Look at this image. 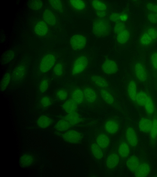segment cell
I'll list each match as a JSON object with an SVG mask.
<instances>
[{
    "mask_svg": "<svg viewBox=\"0 0 157 177\" xmlns=\"http://www.w3.org/2000/svg\"><path fill=\"white\" fill-rule=\"evenodd\" d=\"M53 71L54 74L58 77L62 76L64 72V66L61 63H58L54 67Z\"/></svg>",
    "mask_w": 157,
    "mask_h": 177,
    "instance_id": "38",
    "label": "cell"
},
{
    "mask_svg": "<svg viewBox=\"0 0 157 177\" xmlns=\"http://www.w3.org/2000/svg\"><path fill=\"white\" fill-rule=\"evenodd\" d=\"M84 100L89 103H94L98 99V95L96 91L92 88L87 87L83 90Z\"/></svg>",
    "mask_w": 157,
    "mask_h": 177,
    "instance_id": "12",
    "label": "cell"
},
{
    "mask_svg": "<svg viewBox=\"0 0 157 177\" xmlns=\"http://www.w3.org/2000/svg\"><path fill=\"white\" fill-rule=\"evenodd\" d=\"M152 121V126L150 133V136L151 140H155L157 138V117H154Z\"/></svg>",
    "mask_w": 157,
    "mask_h": 177,
    "instance_id": "36",
    "label": "cell"
},
{
    "mask_svg": "<svg viewBox=\"0 0 157 177\" xmlns=\"http://www.w3.org/2000/svg\"><path fill=\"white\" fill-rule=\"evenodd\" d=\"M96 14L99 18H104L106 15L105 11L96 12Z\"/></svg>",
    "mask_w": 157,
    "mask_h": 177,
    "instance_id": "50",
    "label": "cell"
},
{
    "mask_svg": "<svg viewBox=\"0 0 157 177\" xmlns=\"http://www.w3.org/2000/svg\"><path fill=\"white\" fill-rule=\"evenodd\" d=\"M71 126L76 125L82 121V118L79 114L76 112L67 113L63 118Z\"/></svg>",
    "mask_w": 157,
    "mask_h": 177,
    "instance_id": "22",
    "label": "cell"
},
{
    "mask_svg": "<svg viewBox=\"0 0 157 177\" xmlns=\"http://www.w3.org/2000/svg\"><path fill=\"white\" fill-rule=\"evenodd\" d=\"M100 93L102 99L107 104L112 105L114 103L115 100L113 96L106 88L101 89Z\"/></svg>",
    "mask_w": 157,
    "mask_h": 177,
    "instance_id": "28",
    "label": "cell"
},
{
    "mask_svg": "<svg viewBox=\"0 0 157 177\" xmlns=\"http://www.w3.org/2000/svg\"><path fill=\"white\" fill-rule=\"evenodd\" d=\"M52 123V119L48 116L42 115L39 117L37 121V126L41 128H45L51 125Z\"/></svg>",
    "mask_w": 157,
    "mask_h": 177,
    "instance_id": "29",
    "label": "cell"
},
{
    "mask_svg": "<svg viewBox=\"0 0 157 177\" xmlns=\"http://www.w3.org/2000/svg\"><path fill=\"white\" fill-rule=\"evenodd\" d=\"M152 124V121L150 119L143 118L139 121L138 127L141 132L144 133H150Z\"/></svg>",
    "mask_w": 157,
    "mask_h": 177,
    "instance_id": "16",
    "label": "cell"
},
{
    "mask_svg": "<svg viewBox=\"0 0 157 177\" xmlns=\"http://www.w3.org/2000/svg\"><path fill=\"white\" fill-rule=\"evenodd\" d=\"M78 104L72 99L66 100L63 104L62 107L63 110L67 113L76 112L78 108Z\"/></svg>",
    "mask_w": 157,
    "mask_h": 177,
    "instance_id": "24",
    "label": "cell"
},
{
    "mask_svg": "<svg viewBox=\"0 0 157 177\" xmlns=\"http://www.w3.org/2000/svg\"><path fill=\"white\" fill-rule=\"evenodd\" d=\"M147 9L152 13H157V5L149 3L146 6Z\"/></svg>",
    "mask_w": 157,
    "mask_h": 177,
    "instance_id": "48",
    "label": "cell"
},
{
    "mask_svg": "<svg viewBox=\"0 0 157 177\" xmlns=\"http://www.w3.org/2000/svg\"><path fill=\"white\" fill-rule=\"evenodd\" d=\"M72 126L65 120L63 118L59 120L55 125V128L57 130L63 131L68 130Z\"/></svg>",
    "mask_w": 157,
    "mask_h": 177,
    "instance_id": "32",
    "label": "cell"
},
{
    "mask_svg": "<svg viewBox=\"0 0 157 177\" xmlns=\"http://www.w3.org/2000/svg\"><path fill=\"white\" fill-rule=\"evenodd\" d=\"M69 2L71 6L75 10H81L84 9L86 7V3L83 1L71 0Z\"/></svg>",
    "mask_w": 157,
    "mask_h": 177,
    "instance_id": "34",
    "label": "cell"
},
{
    "mask_svg": "<svg viewBox=\"0 0 157 177\" xmlns=\"http://www.w3.org/2000/svg\"><path fill=\"white\" fill-rule=\"evenodd\" d=\"M52 98L48 96H42L40 101V105L43 108H46L49 107L52 104Z\"/></svg>",
    "mask_w": 157,
    "mask_h": 177,
    "instance_id": "37",
    "label": "cell"
},
{
    "mask_svg": "<svg viewBox=\"0 0 157 177\" xmlns=\"http://www.w3.org/2000/svg\"><path fill=\"white\" fill-rule=\"evenodd\" d=\"M28 65L22 62L18 65L13 69L11 74V79L15 81H20L25 78L26 74Z\"/></svg>",
    "mask_w": 157,
    "mask_h": 177,
    "instance_id": "7",
    "label": "cell"
},
{
    "mask_svg": "<svg viewBox=\"0 0 157 177\" xmlns=\"http://www.w3.org/2000/svg\"><path fill=\"white\" fill-rule=\"evenodd\" d=\"M111 26L109 21L104 18H99L93 22L92 30L98 37H104L108 35L110 31Z\"/></svg>",
    "mask_w": 157,
    "mask_h": 177,
    "instance_id": "2",
    "label": "cell"
},
{
    "mask_svg": "<svg viewBox=\"0 0 157 177\" xmlns=\"http://www.w3.org/2000/svg\"><path fill=\"white\" fill-rule=\"evenodd\" d=\"M89 59L84 55L78 57L74 61L71 69V73L73 76L80 74L86 69L89 64Z\"/></svg>",
    "mask_w": 157,
    "mask_h": 177,
    "instance_id": "4",
    "label": "cell"
},
{
    "mask_svg": "<svg viewBox=\"0 0 157 177\" xmlns=\"http://www.w3.org/2000/svg\"><path fill=\"white\" fill-rule=\"evenodd\" d=\"M49 85V81L47 79H44L40 82L39 86V91L41 93L47 91Z\"/></svg>",
    "mask_w": 157,
    "mask_h": 177,
    "instance_id": "42",
    "label": "cell"
},
{
    "mask_svg": "<svg viewBox=\"0 0 157 177\" xmlns=\"http://www.w3.org/2000/svg\"><path fill=\"white\" fill-rule=\"evenodd\" d=\"M50 6L54 10L59 12H62L63 5L61 1L59 0H50L49 1Z\"/></svg>",
    "mask_w": 157,
    "mask_h": 177,
    "instance_id": "39",
    "label": "cell"
},
{
    "mask_svg": "<svg viewBox=\"0 0 157 177\" xmlns=\"http://www.w3.org/2000/svg\"><path fill=\"white\" fill-rule=\"evenodd\" d=\"M43 5L42 1L33 0L31 1L30 3V7L35 10H39L41 9Z\"/></svg>",
    "mask_w": 157,
    "mask_h": 177,
    "instance_id": "43",
    "label": "cell"
},
{
    "mask_svg": "<svg viewBox=\"0 0 157 177\" xmlns=\"http://www.w3.org/2000/svg\"><path fill=\"white\" fill-rule=\"evenodd\" d=\"M71 99L78 104H82L84 100L83 91L79 88H76L72 91Z\"/></svg>",
    "mask_w": 157,
    "mask_h": 177,
    "instance_id": "23",
    "label": "cell"
},
{
    "mask_svg": "<svg viewBox=\"0 0 157 177\" xmlns=\"http://www.w3.org/2000/svg\"><path fill=\"white\" fill-rule=\"evenodd\" d=\"M125 137L129 145L135 147L138 145V138L135 130L131 127L127 128L125 131Z\"/></svg>",
    "mask_w": 157,
    "mask_h": 177,
    "instance_id": "11",
    "label": "cell"
},
{
    "mask_svg": "<svg viewBox=\"0 0 157 177\" xmlns=\"http://www.w3.org/2000/svg\"><path fill=\"white\" fill-rule=\"evenodd\" d=\"M125 24L121 22L116 23L113 28L114 33L117 34L122 31L126 29Z\"/></svg>",
    "mask_w": 157,
    "mask_h": 177,
    "instance_id": "44",
    "label": "cell"
},
{
    "mask_svg": "<svg viewBox=\"0 0 157 177\" xmlns=\"http://www.w3.org/2000/svg\"><path fill=\"white\" fill-rule=\"evenodd\" d=\"M15 56L14 51L13 50H9L4 54L3 58V61L5 63L10 62L13 59Z\"/></svg>",
    "mask_w": 157,
    "mask_h": 177,
    "instance_id": "41",
    "label": "cell"
},
{
    "mask_svg": "<svg viewBox=\"0 0 157 177\" xmlns=\"http://www.w3.org/2000/svg\"><path fill=\"white\" fill-rule=\"evenodd\" d=\"M140 164L138 158L136 156L132 155L130 156L127 160L126 164L128 168L130 171L134 172Z\"/></svg>",
    "mask_w": 157,
    "mask_h": 177,
    "instance_id": "20",
    "label": "cell"
},
{
    "mask_svg": "<svg viewBox=\"0 0 157 177\" xmlns=\"http://www.w3.org/2000/svg\"><path fill=\"white\" fill-rule=\"evenodd\" d=\"M133 71L137 79L140 82H144L148 78L147 69L144 64L140 62H137L134 64Z\"/></svg>",
    "mask_w": 157,
    "mask_h": 177,
    "instance_id": "8",
    "label": "cell"
},
{
    "mask_svg": "<svg viewBox=\"0 0 157 177\" xmlns=\"http://www.w3.org/2000/svg\"><path fill=\"white\" fill-rule=\"evenodd\" d=\"M105 131L110 134H114L117 132L119 128L118 123L114 120L110 119L107 121L104 125Z\"/></svg>",
    "mask_w": 157,
    "mask_h": 177,
    "instance_id": "21",
    "label": "cell"
},
{
    "mask_svg": "<svg viewBox=\"0 0 157 177\" xmlns=\"http://www.w3.org/2000/svg\"><path fill=\"white\" fill-rule=\"evenodd\" d=\"M56 98L61 101L65 100L67 98L68 94L67 92L64 89H60L56 92Z\"/></svg>",
    "mask_w": 157,
    "mask_h": 177,
    "instance_id": "40",
    "label": "cell"
},
{
    "mask_svg": "<svg viewBox=\"0 0 157 177\" xmlns=\"http://www.w3.org/2000/svg\"><path fill=\"white\" fill-rule=\"evenodd\" d=\"M101 148L97 143L91 144L90 147L91 152L93 155L97 159H101L103 156V153Z\"/></svg>",
    "mask_w": 157,
    "mask_h": 177,
    "instance_id": "31",
    "label": "cell"
},
{
    "mask_svg": "<svg viewBox=\"0 0 157 177\" xmlns=\"http://www.w3.org/2000/svg\"><path fill=\"white\" fill-rule=\"evenodd\" d=\"M120 14L118 13H112L109 16V19L111 21L116 23L120 22Z\"/></svg>",
    "mask_w": 157,
    "mask_h": 177,
    "instance_id": "47",
    "label": "cell"
},
{
    "mask_svg": "<svg viewBox=\"0 0 157 177\" xmlns=\"http://www.w3.org/2000/svg\"><path fill=\"white\" fill-rule=\"evenodd\" d=\"M101 69L105 74L107 75H113L117 73L118 70L117 63L114 60L107 59L104 61L101 65Z\"/></svg>",
    "mask_w": 157,
    "mask_h": 177,
    "instance_id": "9",
    "label": "cell"
},
{
    "mask_svg": "<svg viewBox=\"0 0 157 177\" xmlns=\"http://www.w3.org/2000/svg\"><path fill=\"white\" fill-rule=\"evenodd\" d=\"M42 18L44 21L50 26H54L56 23V19L54 13L50 9H47L43 12Z\"/></svg>",
    "mask_w": 157,
    "mask_h": 177,
    "instance_id": "18",
    "label": "cell"
},
{
    "mask_svg": "<svg viewBox=\"0 0 157 177\" xmlns=\"http://www.w3.org/2000/svg\"><path fill=\"white\" fill-rule=\"evenodd\" d=\"M151 65L153 68L157 70V52L153 53L150 57Z\"/></svg>",
    "mask_w": 157,
    "mask_h": 177,
    "instance_id": "45",
    "label": "cell"
},
{
    "mask_svg": "<svg viewBox=\"0 0 157 177\" xmlns=\"http://www.w3.org/2000/svg\"><path fill=\"white\" fill-rule=\"evenodd\" d=\"M157 41V28L150 27L145 30L141 35L139 42L143 47L151 45Z\"/></svg>",
    "mask_w": 157,
    "mask_h": 177,
    "instance_id": "3",
    "label": "cell"
},
{
    "mask_svg": "<svg viewBox=\"0 0 157 177\" xmlns=\"http://www.w3.org/2000/svg\"><path fill=\"white\" fill-rule=\"evenodd\" d=\"M11 79V74L7 73L5 74L1 82V90L2 91H4L6 88Z\"/></svg>",
    "mask_w": 157,
    "mask_h": 177,
    "instance_id": "35",
    "label": "cell"
},
{
    "mask_svg": "<svg viewBox=\"0 0 157 177\" xmlns=\"http://www.w3.org/2000/svg\"><path fill=\"white\" fill-rule=\"evenodd\" d=\"M34 161V158L33 155L29 153H26L21 157L20 163L21 167H27L31 165Z\"/></svg>",
    "mask_w": 157,
    "mask_h": 177,
    "instance_id": "30",
    "label": "cell"
},
{
    "mask_svg": "<svg viewBox=\"0 0 157 177\" xmlns=\"http://www.w3.org/2000/svg\"><path fill=\"white\" fill-rule=\"evenodd\" d=\"M56 61V56L53 53L45 54L41 59L39 66V71L42 73H45L53 67Z\"/></svg>",
    "mask_w": 157,
    "mask_h": 177,
    "instance_id": "5",
    "label": "cell"
},
{
    "mask_svg": "<svg viewBox=\"0 0 157 177\" xmlns=\"http://www.w3.org/2000/svg\"><path fill=\"white\" fill-rule=\"evenodd\" d=\"M137 85L136 82L133 80H130L127 86V93L129 98L132 101L135 102L137 94Z\"/></svg>",
    "mask_w": 157,
    "mask_h": 177,
    "instance_id": "14",
    "label": "cell"
},
{
    "mask_svg": "<svg viewBox=\"0 0 157 177\" xmlns=\"http://www.w3.org/2000/svg\"><path fill=\"white\" fill-rule=\"evenodd\" d=\"M96 142L98 144L102 149L107 148L110 143V139L106 134L101 133L99 134L97 138Z\"/></svg>",
    "mask_w": 157,
    "mask_h": 177,
    "instance_id": "26",
    "label": "cell"
},
{
    "mask_svg": "<svg viewBox=\"0 0 157 177\" xmlns=\"http://www.w3.org/2000/svg\"><path fill=\"white\" fill-rule=\"evenodd\" d=\"M91 5L96 12L105 11L107 9L106 4L99 0H94L91 2Z\"/></svg>",
    "mask_w": 157,
    "mask_h": 177,
    "instance_id": "33",
    "label": "cell"
},
{
    "mask_svg": "<svg viewBox=\"0 0 157 177\" xmlns=\"http://www.w3.org/2000/svg\"><path fill=\"white\" fill-rule=\"evenodd\" d=\"M91 81L97 87L102 88H106L109 86L107 81L103 77L98 75H93L90 78Z\"/></svg>",
    "mask_w": 157,
    "mask_h": 177,
    "instance_id": "15",
    "label": "cell"
},
{
    "mask_svg": "<svg viewBox=\"0 0 157 177\" xmlns=\"http://www.w3.org/2000/svg\"><path fill=\"white\" fill-rule=\"evenodd\" d=\"M135 102L139 106L143 107L149 115H152L155 111V106L153 100L145 92L140 91L137 93Z\"/></svg>",
    "mask_w": 157,
    "mask_h": 177,
    "instance_id": "1",
    "label": "cell"
},
{
    "mask_svg": "<svg viewBox=\"0 0 157 177\" xmlns=\"http://www.w3.org/2000/svg\"><path fill=\"white\" fill-rule=\"evenodd\" d=\"M34 30L37 35L40 37L44 36L48 32V25L44 20H39L35 25Z\"/></svg>",
    "mask_w": 157,
    "mask_h": 177,
    "instance_id": "13",
    "label": "cell"
},
{
    "mask_svg": "<svg viewBox=\"0 0 157 177\" xmlns=\"http://www.w3.org/2000/svg\"><path fill=\"white\" fill-rule=\"evenodd\" d=\"M128 16L126 13H122L120 14V21L122 22H124L127 20Z\"/></svg>",
    "mask_w": 157,
    "mask_h": 177,
    "instance_id": "49",
    "label": "cell"
},
{
    "mask_svg": "<svg viewBox=\"0 0 157 177\" xmlns=\"http://www.w3.org/2000/svg\"><path fill=\"white\" fill-rule=\"evenodd\" d=\"M130 37V32L126 28L116 34L117 41L119 44H124L128 41Z\"/></svg>",
    "mask_w": 157,
    "mask_h": 177,
    "instance_id": "25",
    "label": "cell"
},
{
    "mask_svg": "<svg viewBox=\"0 0 157 177\" xmlns=\"http://www.w3.org/2000/svg\"><path fill=\"white\" fill-rule=\"evenodd\" d=\"M119 162V157L116 153H113L109 154L106 160V165L109 169L116 167Z\"/></svg>",
    "mask_w": 157,
    "mask_h": 177,
    "instance_id": "19",
    "label": "cell"
},
{
    "mask_svg": "<svg viewBox=\"0 0 157 177\" xmlns=\"http://www.w3.org/2000/svg\"><path fill=\"white\" fill-rule=\"evenodd\" d=\"M118 153L119 155L123 158L128 157L130 153V148L128 144L125 142L121 143L118 146Z\"/></svg>",
    "mask_w": 157,
    "mask_h": 177,
    "instance_id": "27",
    "label": "cell"
},
{
    "mask_svg": "<svg viewBox=\"0 0 157 177\" xmlns=\"http://www.w3.org/2000/svg\"><path fill=\"white\" fill-rule=\"evenodd\" d=\"M62 137L66 141L73 144L80 142L82 139L81 133L78 131L74 130L67 131L63 134Z\"/></svg>",
    "mask_w": 157,
    "mask_h": 177,
    "instance_id": "10",
    "label": "cell"
},
{
    "mask_svg": "<svg viewBox=\"0 0 157 177\" xmlns=\"http://www.w3.org/2000/svg\"><path fill=\"white\" fill-rule=\"evenodd\" d=\"M70 44L71 48L75 50L83 49L87 44V39L84 36L80 34H75L70 38Z\"/></svg>",
    "mask_w": 157,
    "mask_h": 177,
    "instance_id": "6",
    "label": "cell"
},
{
    "mask_svg": "<svg viewBox=\"0 0 157 177\" xmlns=\"http://www.w3.org/2000/svg\"><path fill=\"white\" fill-rule=\"evenodd\" d=\"M147 19L152 24L157 23V13H151L148 14Z\"/></svg>",
    "mask_w": 157,
    "mask_h": 177,
    "instance_id": "46",
    "label": "cell"
},
{
    "mask_svg": "<svg viewBox=\"0 0 157 177\" xmlns=\"http://www.w3.org/2000/svg\"><path fill=\"white\" fill-rule=\"evenodd\" d=\"M151 167L149 164L144 162L140 164L139 166L135 171L134 175L136 177H145L150 173Z\"/></svg>",
    "mask_w": 157,
    "mask_h": 177,
    "instance_id": "17",
    "label": "cell"
}]
</instances>
